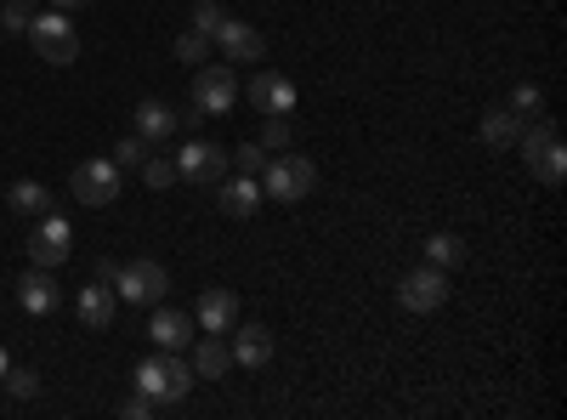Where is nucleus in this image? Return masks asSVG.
I'll return each mask as SVG.
<instances>
[{"label":"nucleus","instance_id":"nucleus-10","mask_svg":"<svg viewBox=\"0 0 567 420\" xmlns=\"http://www.w3.org/2000/svg\"><path fill=\"white\" fill-rule=\"evenodd\" d=\"M176 176L182 182H199V188H216V182L227 176V148L194 136V143H182V154H176Z\"/></svg>","mask_w":567,"mask_h":420},{"label":"nucleus","instance_id":"nucleus-21","mask_svg":"<svg viewBox=\"0 0 567 420\" xmlns=\"http://www.w3.org/2000/svg\"><path fill=\"white\" fill-rule=\"evenodd\" d=\"M516 136H523V114L516 109H488L483 114V143L488 148H516Z\"/></svg>","mask_w":567,"mask_h":420},{"label":"nucleus","instance_id":"nucleus-37","mask_svg":"<svg viewBox=\"0 0 567 420\" xmlns=\"http://www.w3.org/2000/svg\"><path fill=\"white\" fill-rule=\"evenodd\" d=\"M0 40H7V29H0Z\"/></svg>","mask_w":567,"mask_h":420},{"label":"nucleus","instance_id":"nucleus-6","mask_svg":"<svg viewBox=\"0 0 567 420\" xmlns=\"http://www.w3.org/2000/svg\"><path fill=\"white\" fill-rule=\"evenodd\" d=\"M443 301H449V273L443 267L425 262V267H414V273L398 278V307L403 313H437Z\"/></svg>","mask_w":567,"mask_h":420},{"label":"nucleus","instance_id":"nucleus-17","mask_svg":"<svg viewBox=\"0 0 567 420\" xmlns=\"http://www.w3.org/2000/svg\"><path fill=\"white\" fill-rule=\"evenodd\" d=\"M182 125H176V114H171V103H159V98H148V103H136V136L148 148H165L171 136H176Z\"/></svg>","mask_w":567,"mask_h":420},{"label":"nucleus","instance_id":"nucleus-22","mask_svg":"<svg viewBox=\"0 0 567 420\" xmlns=\"http://www.w3.org/2000/svg\"><path fill=\"white\" fill-rule=\"evenodd\" d=\"M7 205H12L18 216H45V211H52V194H45V182H12Z\"/></svg>","mask_w":567,"mask_h":420},{"label":"nucleus","instance_id":"nucleus-9","mask_svg":"<svg viewBox=\"0 0 567 420\" xmlns=\"http://www.w3.org/2000/svg\"><path fill=\"white\" fill-rule=\"evenodd\" d=\"M233 103H239V74H233V63H210L194 74V109L199 114H227Z\"/></svg>","mask_w":567,"mask_h":420},{"label":"nucleus","instance_id":"nucleus-7","mask_svg":"<svg viewBox=\"0 0 567 420\" xmlns=\"http://www.w3.org/2000/svg\"><path fill=\"white\" fill-rule=\"evenodd\" d=\"M69 250H74V227H69V216H58V211L34 216L29 267H63V262H69Z\"/></svg>","mask_w":567,"mask_h":420},{"label":"nucleus","instance_id":"nucleus-24","mask_svg":"<svg viewBox=\"0 0 567 420\" xmlns=\"http://www.w3.org/2000/svg\"><path fill=\"white\" fill-rule=\"evenodd\" d=\"M233 12L221 7V0H194V29L205 34V40H216L221 34V23H227Z\"/></svg>","mask_w":567,"mask_h":420},{"label":"nucleus","instance_id":"nucleus-18","mask_svg":"<svg viewBox=\"0 0 567 420\" xmlns=\"http://www.w3.org/2000/svg\"><path fill=\"white\" fill-rule=\"evenodd\" d=\"M148 336L165 347V352H182L187 341H194V313H176V307H154V324Z\"/></svg>","mask_w":567,"mask_h":420},{"label":"nucleus","instance_id":"nucleus-33","mask_svg":"<svg viewBox=\"0 0 567 420\" xmlns=\"http://www.w3.org/2000/svg\"><path fill=\"white\" fill-rule=\"evenodd\" d=\"M154 409H159V403H154V398H148V392H131V398H125V409H120V414H125V420H148V414H154Z\"/></svg>","mask_w":567,"mask_h":420},{"label":"nucleus","instance_id":"nucleus-35","mask_svg":"<svg viewBox=\"0 0 567 420\" xmlns=\"http://www.w3.org/2000/svg\"><path fill=\"white\" fill-rule=\"evenodd\" d=\"M7 363H12V358H7V347H0V376H7Z\"/></svg>","mask_w":567,"mask_h":420},{"label":"nucleus","instance_id":"nucleus-3","mask_svg":"<svg viewBox=\"0 0 567 420\" xmlns=\"http://www.w3.org/2000/svg\"><path fill=\"white\" fill-rule=\"evenodd\" d=\"M29 45L40 52V63H74L80 58V29H74V18L69 12H34V23H29Z\"/></svg>","mask_w":567,"mask_h":420},{"label":"nucleus","instance_id":"nucleus-15","mask_svg":"<svg viewBox=\"0 0 567 420\" xmlns=\"http://www.w3.org/2000/svg\"><path fill=\"white\" fill-rule=\"evenodd\" d=\"M74 313H80V324H85V330H109V324H114V313H120V296H114V285H103V278H91V285L74 296Z\"/></svg>","mask_w":567,"mask_h":420},{"label":"nucleus","instance_id":"nucleus-13","mask_svg":"<svg viewBox=\"0 0 567 420\" xmlns=\"http://www.w3.org/2000/svg\"><path fill=\"white\" fill-rule=\"evenodd\" d=\"M216 45H221V58H227V63H261V58H267L261 29H256V23H245V18H227V23H221V34H216Z\"/></svg>","mask_w":567,"mask_h":420},{"label":"nucleus","instance_id":"nucleus-28","mask_svg":"<svg viewBox=\"0 0 567 420\" xmlns=\"http://www.w3.org/2000/svg\"><path fill=\"white\" fill-rule=\"evenodd\" d=\"M176 58H182V63H205V58H210V40H205L199 29H182V34H176Z\"/></svg>","mask_w":567,"mask_h":420},{"label":"nucleus","instance_id":"nucleus-29","mask_svg":"<svg viewBox=\"0 0 567 420\" xmlns=\"http://www.w3.org/2000/svg\"><path fill=\"white\" fill-rule=\"evenodd\" d=\"M505 109H516V114H534V120H539V109H545V91L523 80V85L511 91V103H505Z\"/></svg>","mask_w":567,"mask_h":420},{"label":"nucleus","instance_id":"nucleus-20","mask_svg":"<svg viewBox=\"0 0 567 420\" xmlns=\"http://www.w3.org/2000/svg\"><path fill=\"white\" fill-rule=\"evenodd\" d=\"M227 369H233V347H227L221 336L205 330V341L194 347V376H199V381H221Z\"/></svg>","mask_w":567,"mask_h":420},{"label":"nucleus","instance_id":"nucleus-8","mask_svg":"<svg viewBox=\"0 0 567 420\" xmlns=\"http://www.w3.org/2000/svg\"><path fill=\"white\" fill-rule=\"evenodd\" d=\"M69 188H74V199H80V205L103 211V205H114V199H120V165H114V160H85V165H74Z\"/></svg>","mask_w":567,"mask_h":420},{"label":"nucleus","instance_id":"nucleus-32","mask_svg":"<svg viewBox=\"0 0 567 420\" xmlns=\"http://www.w3.org/2000/svg\"><path fill=\"white\" fill-rule=\"evenodd\" d=\"M142 160H148V143H142V136H125V143L114 148V165H120V171H131V165H142Z\"/></svg>","mask_w":567,"mask_h":420},{"label":"nucleus","instance_id":"nucleus-12","mask_svg":"<svg viewBox=\"0 0 567 420\" xmlns=\"http://www.w3.org/2000/svg\"><path fill=\"white\" fill-rule=\"evenodd\" d=\"M18 307H23L29 318H45V313L63 307V285L52 278V267H29V273L18 278Z\"/></svg>","mask_w":567,"mask_h":420},{"label":"nucleus","instance_id":"nucleus-5","mask_svg":"<svg viewBox=\"0 0 567 420\" xmlns=\"http://www.w3.org/2000/svg\"><path fill=\"white\" fill-rule=\"evenodd\" d=\"M516 148L528 154V171L545 182V188H561V176H567V154H561V136H556V125H534V131H523L516 136Z\"/></svg>","mask_w":567,"mask_h":420},{"label":"nucleus","instance_id":"nucleus-11","mask_svg":"<svg viewBox=\"0 0 567 420\" xmlns=\"http://www.w3.org/2000/svg\"><path fill=\"white\" fill-rule=\"evenodd\" d=\"M245 98H250V109H261V114H296L301 91H296V80H290V74L256 69V80L245 85Z\"/></svg>","mask_w":567,"mask_h":420},{"label":"nucleus","instance_id":"nucleus-16","mask_svg":"<svg viewBox=\"0 0 567 420\" xmlns=\"http://www.w3.org/2000/svg\"><path fill=\"white\" fill-rule=\"evenodd\" d=\"M216 211L221 216H256L261 211V182L256 176H233V182L221 176L216 182Z\"/></svg>","mask_w":567,"mask_h":420},{"label":"nucleus","instance_id":"nucleus-30","mask_svg":"<svg viewBox=\"0 0 567 420\" xmlns=\"http://www.w3.org/2000/svg\"><path fill=\"white\" fill-rule=\"evenodd\" d=\"M0 381H7L12 398H34V392H40V376H34V369H12V363H7V376H0Z\"/></svg>","mask_w":567,"mask_h":420},{"label":"nucleus","instance_id":"nucleus-34","mask_svg":"<svg viewBox=\"0 0 567 420\" xmlns=\"http://www.w3.org/2000/svg\"><path fill=\"white\" fill-rule=\"evenodd\" d=\"M52 7H58V12H69V18H74V12H85V7H91V0H52Z\"/></svg>","mask_w":567,"mask_h":420},{"label":"nucleus","instance_id":"nucleus-1","mask_svg":"<svg viewBox=\"0 0 567 420\" xmlns=\"http://www.w3.org/2000/svg\"><path fill=\"white\" fill-rule=\"evenodd\" d=\"M194 363H187V358H142L136 363V392H148L154 403H182L187 392H194Z\"/></svg>","mask_w":567,"mask_h":420},{"label":"nucleus","instance_id":"nucleus-31","mask_svg":"<svg viewBox=\"0 0 567 420\" xmlns=\"http://www.w3.org/2000/svg\"><path fill=\"white\" fill-rule=\"evenodd\" d=\"M142 182H148V188H171V182H176V160H142Z\"/></svg>","mask_w":567,"mask_h":420},{"label":"nucleus","instance_id":"nucleus-2","mask_svg":"<svg viewBox=\"0 0 567 420\" xmlns=\"http://www.w3.org/2000/svg\"><path fill=\"white\" fill-rule=\"evenodd\" d=\"M261 188H267V199H278V205H301V199L318 188V171H312L307 154H278V160L261 165Z\"/></svg>","mask_w":567,"mask_h":420},{"label":"nucleus","instance_id":"nucleus-19","mask_svg":"<svg viewBox=\"0 0 567 420\" xmlns=\"http://www.w3.org/2000/svg\"><path fill=\"white\" fill-rule=\"evenodd\" d=\"M267 358H272V330H267V324H245V330L233 336V363L261 369Z\"/></svg>","mask_w":567,"mask_h":420},{"label":"nucleus","instance_id":"nucleus-14","mask_svg":"<svg viewBox=\"0 0 567 420\" xmlns=\"http://www.w3.org/2000/svg\"><path fill=\"white\" fill-rule=\"evenodd\" d=\"M194 324H199V330H210V336H227L233 324H239V296L221 290V285H210V290L199 296V307H194Z\"/></svg>","mask_w":567,"mask_h":420},{"label":"nucleus","instance_id":"nucleus-4","mask_svg":"<svg viewBox=\"0 0 567 420\" xmlns=\"http://www.w3.org/2000/svg\"><path fill=\"white\" fill-rule=\"evenodd\" d=\"M114 296H120L125 307H159V301L171 296V273H165L159 262H125V267L114 273Z\"/></svg>","mask_w":567,"mask_h":420},{"label":"nucleus","instance_id":"nucleus-26","mask_svg":"<svg viewBox=\"0 0 567 420\" xmlns=\"http://www.w3.org/2000/svg\"><path fill=\"white\" fill-rule=\"evenodd\" d=\"M227 165H239V176H261V165H267V148L261 143H239L227 154Z\"/></svg>","mask_w":567,"mask_h":420},{"label":"nucleus","instance_id":"nucleus-25","mask_svg":"<svg viewBox=\"0 0 567 420\" xmlns=\"http://www.w3.org/2000/svg\"><path fill=\"white\" fill-rule=\"evenodd\" d=\"M290 114H267V125H261V148L267 154H278V148H290Z\"/></svg>","mask_w":567,"mask_h":420},{"label":"nucleus","instance_id":"nucleus-27","mask_svg":"<svg viewBox=\"0 0 567 420\" xmlns=\"http://www.w3.org/2000/svg\"><path fill=\"white\" fill-rule=\"evenodd\" d=\"M29 23H34L29 0H7V7H0V29H7V34H29Z\"/></svg>","mask_w":567,"mask_h":420},{"label":"nucleus","instance_id":"nucleus-36","mask_svg":"<svg viewBox=\"0 0 567 420\" xmlns=\"http://www.w3.org/2000/svg\"><path fill=\"white\" fill-rule=\"evenodd\" d=\"M29 7H40V0H29Z\"/></svg>","mask_w":567,"mask_h":420},{"label":"nucleus","instance_id":"nucleus-23","mask_svg":"<svg viewBox=\"0 0 567 420\" xmlns=\"http://www.w3.org/2000/svg\"><path fill=\"white\" fill-rule=\"evenodd\" d=\"M425 262H432V267H460L465 262V245L454 239V233H432V239H425Z\"/></svg>","mask_w":567,"mask_h":420}]
</instances>
